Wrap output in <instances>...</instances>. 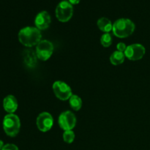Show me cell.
<instances>
[{
    "instance_id": "6da1fadb",
    "label": "cell",
    "mask_w": 150,
    "mask_h": 150,
    "mask_svg": "<svg viewBox=\"0 0 150 150\" xmlns=\"http://www.w3.org/2000/svg\"><path fill=\"white\" fill-rule=\"evenodd\" d=\"M40 30L37 27L26 26L21 29L18 33V40L22 45L26 47L37 45L41 41Z\"/></svg>"
},
{
    "instance_id": "7a4b0ae2",
    "label": "cell",
    "mask_w": 150,
    "mask_h": 150,
    "mask_svg": "<svg viewBox=\"0 0 150 150\" xmlns=\"http://www.w3.org/2000/svg\"><path fill=\"white\" fill-rule=\"evenodd\" d=\"M135 24L128 18H120L113 24V33L120 38H125L130 36L135 30Z\"/></svg>"
},
{
    "instance_id": "3957f363",
    "label": "cell",
    "mask_w": 150,
    "mask_h": 150,
    "mask_svg": "<svg viewBox=\"0 0 150 150\" xmlns=\"http://www.w3.org/2000/svg\"><path fill=\"white\" fill-rule=\"evenodd\" d=\"M21 122L18 117L14 114H9L3 120V128L6 134L10 137H15L19 133Z\"/></svg>"
},
{
    "instance_id": "277c9868",
    "label": "cell",
    "mask_w": 150,
    "mask_h": 150,
    "mask_svg": "<svg viewBox=\"0 0 150 150\" xmlns=\"http://www.w3.org/2000/svg\"><path fill=\"white\" fill-rule=\"evenodd\" d=\"M73 14V4L67 0L62 1L56 7V16L59 21L67 22Z\"/></svg>"
},
{
    "instance_id": "5b68a950",
    "label": "cell",
    "mask_w": 150,
    "mask_h": 150,
    "mask_svg": "<svg viewBox=\"0 0 150 150\" xmlns=\"http://www.w3.org/2000/svg\"><path fill=\"white\" fill-rule=\"evenodd\" d=\"M54 51V45L50 41L44 40L37 45L36 54L38 58L42 61H46L51 57Z\"/></svg>"
},
{
    "instance_id": "8992f818",
    "label": "cell",
    "mask_w": 150,
    "mask_h": 150,
    "mask_svg": "<svg viewBox=\"0 0 150 150\" xmlns=\"http://www.w3.org/2000/svg\"><path fill=\"white\" fill-rule=\"evenodd\" d=\"M52 88L56 97L61 100H69L70 97L73 95L70 86L61 81H57L54 82Z\"/></svg>"
},
{
    "instance_id": "52a82bcc",
    "label": "cell",
    "mask_w": 150,
    "mask_h": 150,
    "mask_svg": "<svg viewBox=\"0 0 150 150\" xmlns=\"http://www.w3.org/2000/svg\"><path fill=\"white\" fill-rule=\"evenodd\" d=\"M58 122L59 127L64 131L72 130L76 125V118L73 112L67 111L60 114Z\"/></svg>"
},
{
    "instance_id": "ba28073f",
    "label": "cell",
    "mask_w": 150,
    "mask_h": 150,
    "mask_svg": "<svg viewBox=\"0 0 150 150\" xmlns=\"http://www.w3.org/2000/svg\"><path fill=\"white\" fill-rule=\"evenodd\" d=\"M146 50L145 48L141 44H132L128 45L125 51V55L128 59L132 61L142 59L144 56Z\"/></svg>"
},
{
    "instance_id": "9c48e42d",
    "label": "cell",
    "mask_w": 150,
    "mask_h": 150,
    "mask_svg": "<svg viewBox=\"0 0 150 150\" xmlns=\"http://www.w3.org/2000/svg\"><path fill=\"white\" fill-rule=\"evenodd\" d=\"M53 125H54V120L52 116L49 113H41L37 118V126L40 131H48L51 129Z\"/></svg>"
},
{
    "instance_id": "30bf717a",
    "label": "cell",
    "mask_w": 150,
    "mask_h": 150,
    "mask_svg": "<svg viewBox=\"0 0 150 150\" xmlns=\"http://www.w3.org/2000/svg\"><path fill=\"white\" fill-rule=\"evenodd\" d=\"M51 16L46 11H42L38 13L35 19V26L39 30L48 29L51 24Z\"/></svg>"
},
{
    "instance_id": "8fae6325",
    "label": "cell",
    "mask_w": 150,
    "mask_h": 150,
    "mask_svg": "<svg viewBox=\"0 0 150 150\" xmlns=\"http://www.w3.org/2000/svg\"><path fill=\"white\" fill-rule=\"evenodd\" d=\"M4 109L9 114H13L18 108V102L13 95H8L3 100Z\"/></svg>"
},
{
    "instance_id": "7c38bea8",
    "label": "cell",
    "mask_w": 150,
    "mask_h": 150,
    "mask_svg": "<svg viewBox=\"0 0 150 150\" xmlns=\"http://www.w3.org/2000/svg\"><path fill=\"white\" fill-rule=\"evenodd\" d=\"M23 61L26 66L29 67H34L38 62V56L36 52L32 50H26L23 53Z\"/></svg>"
},
{
    "instance_id": "4fadbf2b",
    "label": "cell",
    "mask_w": 150,
    "mask_h": 150,
    "mask_svg": "<svg viewBox=\"0 0 150 150\" xmlns=\"http://www.w3.org/2000/svg\"><path fill=\"white\" fill-rule=\"evenodd\" d=\"M97 24H98V28L105 33H108L113 29L112 23L109 19L105 17H102L98 19Z\"/></svg>"
},
{
    "instance_id": "5bb4252c",
    "label": "cell",
    "mask_w": 150,
    "mask_h": 150,
    "mask_svg": "<svg viewBox=\"0 0 150 150\" xmlns=\"http://www.w3.org/2000/svg\"><path fill=\"white\" fill-rule=\"evenodd\" d=\"M125 59V55L124 53L116 51L110 57V62L114 65H119L124 62Z\"/></svg>"
},
{
    "instance_id": "9a60e30c",
    "label": "cell",
    "mask_w": 150,
    "mask_h": 150,
    "mask_svg": "<svg viewBox=\"0 0 150 150\" xmlns=\"http://www.w3.org/2000/svg\"><path fill=\"white\" fill-rule=\"evenodd\" d=\"M70 107L75 111H79L82 106V100L78 95H73L69 99Z\"/></svg>"
},
{
    "instance_id": "2e32d148",
    "label": "cell",
    "mask_w": 150,
    "mask_h": 150,
    "mask_svg": "<svg viewBox=\"0 0 150 150\" xmlns=\"http://www.w3.org/2000/svg\"><path fill=\"white\" fill-rule=\"evenodd\" d=\"M101 44L103 46L108 48L112 43V38H111V35L109 33H105L104 35H102L100 39Z\"/></svg>"
},
{
    "instance_id": "e0dca14e",
    "label": "cell",
    "mask_w": 150,
    "mask_h": 150,
    "mask_svg": "<svg viewBox=\"0 0 150 150\" xmlns=\"http://www.w3.org/2000/svg\"><path fill=\"white\" fill-rule=\"evenodd\" d=\"M75 134L73 130H65L63 133V139L67 144H71L74 141Z\"/></svg>"
},
{
    "instance_id": "ac0fdd59",
    "label": "cell",
    "mask_w": 150,
    "mask_h": 150,
    "mask_svg": "<svg viewBox=\"0 0 150 150\" xmlns=\"http://www.w3.org/2000/svg\"><path fill=\"white\" fill-rule=\"evenodd\" d=\"M1 150H18V148L17 147V146L13 144H7L3 146Z\"/></svg>"
},
{
    "instance_id": "d6986e66",
    "label": "cell",
    "mask_w": 150,
    "mask_h": 150,
    "mask_svg": "<svg viewBox=\"0 0 150 150\" xmlns=\"http://www.w3.org/2000/svg\"><path fill=\"white\" fill-rule=\"evenodd\" d=\"M117 51H120V52L125 53L126 48H127V46H126L125 44L123 43V42H120V43L117 44Z\"/></svg>"
},
{
    "instance_id": "ffe728a7",
    "label": "cell",
    "mask_w": 150,
    "mask_h": 150,
    "mask_svg": "<svg viewBox=\"0 0 150 150\" xmlns=\"http://www.w3.org/2000/svg\"><path fill=\"white\" fill-rule=\"evenodd\" d=\"M81 0H68L69 2L71 4H77L80 2Z\"/></svg>"
},
{
    "instance_id": "44dd1931",
    "label": "cell",
    "mask_w": 150,
    "mask_h": 150,
    "mask_svg": "<svg viewBox=\"0 0 150 150\" xmlns=\"http://www.w3.org/2000/svg\"><path fill=\"white\" fill-rule=\"evenodd\" d=\"M4 146V143H3V142H2V141L0 140V150L2 149L3 146Z\"/></svg>"
}]
</instances>
